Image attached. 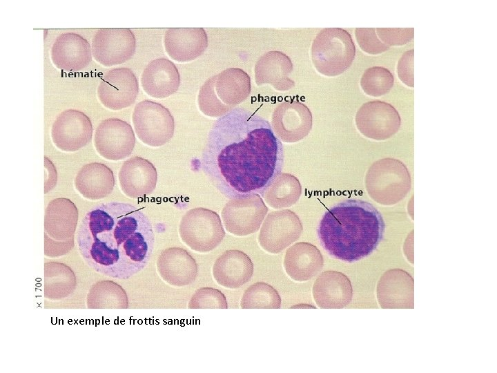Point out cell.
I'll return each instance as SVG.
<instances>
[{"mask_svg": "<svg viewBox=\"0 0 497 373\" xmlns=\"http://www.w3.org/2000/svg\"><path fill=\"white\" fill-rule=\"evenodd\" d=\"M283 145L268 120L235 107L212 125L199 159L211 184L228 199L261 193L280 173Z\"/></svg>", "mask_w": 497, "mask_h": 373, "instance_id": "cell-1", "label": "cell"}, {"mask_svg": "<svg viewBox=\"0 0 497 373\" xmlns=\"http://www.w3.org/2000/svg\"><path fill=\"white\" fill-rule=\"evenodd\" d=\"M76 240L87 265L100 274L126 280L148 265L155 236L152 223L142 209L113 201L86 212Z\"/></svg>", "mask_w": 497, "mask_h": 373, "instance_id": "cell-2", "label": "cell"}, {"mask_svg": "<svg viewBox=\"0 0 497 373\" xmlns=\"http://www.w3.org/2000/svg\"><path fill=\"white\" fill-rule=\"evenodd\" d=\"M384 230L382 216L373 204L351 199L324 213L317 233L330 256L351 263L371 254L382 241Z\"/></svg>", "mask_w": 497, "mask_h": 373, "instance_id": "cell-3", "label": "cell"}, {"mask_svg": "<svg viewBox=\"0 0 497 373\" xmlns=\"http://www.w3.org/2000/svg\"><path fill=\"white\" fill-rule=\"evenodd\" d=\"M311 59L320 74L338 76L352 64L355 47L349 32L340 28H326L316 35L311 46Z\"/></svg>", "mask_w": 497, "mask_h": 373, "instance_id": "cell-4", "label": "cell"}, {"mask_svg": "<svg viewBox=\"0 0 497 373\" xmlns=\"http://www.w3.org/2000/svg\"><path fill=\"white\" fill-rule=\"evenodd\" d=\"M365 186L369 196L378 203L396 204L409 190V174L400 161L393 158L380 159L368 169Z\"/></svg>", "mask_w": 497, "mask_h": 373, "instance_id": "cell-5", "label": "cell"}, {"mask_svg": "<svg viewBox=\"0 0 497 373\" xmlns=\"http://www.w3.org/2000/svg\"><path fill=\"white\" fill-rule=\"evenodd\" d=\"M178 231L182 240L200 253L215 249L226 234L217 213L204 207L188 210L182 216Z\"/></svg>", "mask_w": 497, "mask_h": 373, "instance_id": "cell-6", "label": "cell"}, {"mask_svg": "<svg viewBox=\"0 0 497 373\" xmlns=\"http://www.w3.org/2000/svg\"><path fill=\"white\" fill-rule=\"evenodd\" d=\"M132 119L138 138L149 146H163L173 137L174 118L169 110L159 103L139 102L134 108Z\"/></svg>", "mask_w": 497, "mask_h": 373, "instance_id": "cell-7", "label": "cell"}, {"mask_svg": "<svg viewBox=\"0 0 497 373\" xmlns=\"http://www.w3.org/2000/svg\"><path fill=\"white\" fill-rule=\"evenodd\" d=\"M268 207L258 193L231 198L222 211V220L228 232L245 236L257 232L267 214Z\"/></svg>", "mask_w": 497, "mask_h": 373, "instance_id": "cell-8", "label": "cell"}, {"mask_svg": "<svg viewBox=\"0 0 497 373\" xmlns=\"http://www.w3.org/2000/svg\"><path fill=\"white\" fill-rule=\"evenodd\" d=\"M303 231L298 215L290 209L274 211L265 218L258 236L262 248L278 254L298 240Z\"/></svg>", "mask_w": 497, "mask_h": 373, "instance_id": "cell-9", "label": "cell"}, {"mask_svg": "<svg viewBox=\"0 0 497 373\" xmlns=\"http://www.w3.org/2000/svg\"><path fill=\"white\" fill-rule=\"evenodd\" d=\"M136 39L129 28H100L92 39L94 59L110 67L121 64L135 54Z\"/></svg>", "mask_w": 497, "mask_h": 373, "instance_id": "cell-10", "label": "cell"}, {"mask_svg": "<svg viewBox=\"0 0 497 373\" xmlns=\"http://www.w3.org/2000/svg\"><path fill=\"white\" fill-rule=\"evenodd\" d=\"M358 130L365 137L384 140L396 134L401 119L398 111L390 104L374 100L363 104L355 117Z\"/></svg>", "mask_w": 497, "mask_h": 373, "instance_id": "cell-11", "label": "cell"}, {"mask_svg": "<svg viewBox=\"0 0 497 373\" xmlns=\"http://www.w3.org/2000/svg\"><path fill=\"white\" fill-rule=\"evenodd\" d=\"M95 146L105 159L118 161L130 156L135 144L132 126L118 118H108L97 126L95 133Z\"/></svg>", "mask_w": 497, "mask_h": 373, "instance_id": "cell-12", "label": "cell"}, {"mask_svg": "<svg viewBox=\"0 0 497 373\" xmlns=\"http://www.w3.org/2000/svg\"><path fill=\"white\" fill-rule=\"evenodd\" d=\"M310 109L302 102L289 99L280 102L274 109L271 126L282 142L295 143L304 138L312 128Z\"/></svg>", "mask_w": 497, "mask_h": 373, "instance_id": "cell-13", "label": "cell"}, {"mask_svg": "<svg viewBox=\"0 0 497 373\" xmlns=\"http://www.w3.org/2000/svg\"><path fill=\"white\" fill-rule=\"evenodd\" d=\"M51 137L54 144L59 149L66 152L77 151L92 140L91 121L80 111L65 110L54 121Z\"/></svg>", "mask_w": 497, "mask_h": 373, "instance_id": "cell-14", "label": "cell"}, {"mask_svg": "<svg viewBox=\"0 0 497 373\" xmlns=\"http://www.w3.org/2000/svg\"><path fill=\"white\" fill-rule=\"evenodd\" d=\"M97 92L104 106L119 111L135 102L139 93V84L130 68H115L101 77Z\"/></svg>", "mask_w": 497, "mask_h": 373, "instance_id": "cell-15", "label": "cell"}, {"mask_svg": "<svg viewBox=\"0 0 497 373\" xmlns=\"http://www.w3.org/2000/svg\"><path fill=\"white\" fill-rule=\"evenodd\" d=\"M50 58L59 69L72 72L87 67L92 61V49L88 41L74 32L59 35L50 50Z\"/></svg>", "mask_w": 497, "mask_h": 373, "instance_id": "cell-16", "label": "cell"}, {"mask_svg": "<svg viewBox=\"0 0 497 373\" xmlns=\"http://www.w3.org/2000/svg\"><path fill=\"white\" fill-rule=\"evenodd\" d=\"M157 269L162 278L173 287L189 285L198 275V265L194 258L178 247L166 248L160 253Z\"/></svg>", "mask_w": 497, "mask_h": 373, "instance_id": "cell-17", "label": "cell"}, {"mask_svg": "<svg viewBox=\"0 0 497 373\" xmlns=\"http://www.w3.org/2000/svg\"><path fill=\"white\" fill-rule=\"evenodd\" d=\"M118 179L120 188L126 196L138 198L153 193L156 187L157 173L149 160L135 156L123 163Z\"/></svg>", "mask_w": 497, "mask_h": 373, "instance_id": "cell-18", "label": "cell"}, {"mask_svg": "<svg viewBox=\"0 0 497 373\" xmlns=\"http://www.w3.org/2000/svg\"><path fill=\"white\" fill-rule=\"evenodd\" d=\"M164 44L171 59L178 62H188L206 50L208 37L202 28H170L165 32Z\"/></svg>", "mask_w": 497, "mask_h": 373, "instance_id": "cell-19", "label": "cell"}, {"mask_svg": "<svg viewBox=\"0 0 497 373\" xmlns=\"http://www.w3.org/2000/svg\"><path fill=\"white\" fill-rule=\"evenodd\" d=\"M253 271L254 266L250 257L237 249L222 253L212 268L213 276L217 283L228 289H237L248 283Z\"/></svg>", "mask_w": 497, "mask_h": 373, "instance_id": "cell-20", "label": "cell"}, {"mask_svg": "<svg viewBox=\"0 0 497 373\" xmlns=\"http://www.w3.org/2000/svg\"><path fill=\"white\" fill-rule=\"evenodd\" d=\"M141 85L150 97L166 98L177 92L180 75L173 62L166 58L150 61L141 75Z\"/></svg>", "mask_w": 497, "mask_h": 373, "instance_id": "cell-21", "label": "cell"}, {"mask_svg": "<svg viewBox=\"0 0 497 373\" xmlns=\"http://www.w3.org/2000/svg\"><path fill=\"white\" fill-rule=\"evenodd\" d=\"M352 294L349 279L335 271L322 272L313 286V298L320 308H343L351 302Z\"/></svg>", "mask_w": 497, "mask_h": 373, "instance_id": "cell-22", "label": "cell"}, {"mask_svg": "<svg viewBox=\"0 0 497 373\" xmlns=\"http://www.w3.org/2000/svg\"><path fill=\"white\" fill-rule=\"evenodd\" d=\"M293 68L287 55L277 50L269 51L261 56L255 65V83L257 86L270 84L277 90H288L295 86L289 77Z\"/></svg>", "mask_w": 497, "mask_h": 373, "instance_id": "cell-23", "label": "cell"}, {"mask_svg": "<svg viewBox=\"0 0 497 373\" xmlns=\"http://www.w3.org/2000/svg\"><path fill=\"white\" fill-rule=\"evenodd\" d=\"M324 264L320 251L313 245L300 242L286 251L284 267L289 276L298 282L307 281L317 275Z\"/></svg>", "mask_w": 497, "mask_h": 373, "instance_id": "cell-24", "label": "cell"}, {"mask_svg": "<svg viewBox=\"0 0 497 373\" xmlns=\"http://www.w3.org/2000/svg\"><path fill=\"white\" fill-rule=\"evenodd\" d=\"M75 186L85 198L90 200L103 199L110 194L115 180L113 171L99 162L83 166L75 178Z\"/></svg>", "mask_w": 497, "mask_h": 373, "instance_id": "cell-25", "label": "cell"}, {"mask_svg": "<svg viewBox=\"0 0 497 373\" xmlns=\"http://www.w3.org/2000/svg\"><path fill=\"white\" fill-rule=\"evenodd\" d=\"M78 210L70 199L55 198L46 209L45 229L55 239H65L72 236L76 229Z\"/></svg>", "mask_w": 497, "mask_h": 373, "instance_id": "cell-26", "label": "cell"}, {"mask_svg": "<svg viewBox=\"0 0 497 373\" xmlns=\"http://www.w3.org/2000/svg\"><path fill=\"white\" fill-rule=\"evenodd\" d=\"M215 88L220 99L235 108L250 95L251 78L241 68H227L215 75Z\"/></svg>", "mask_w": 497, "mask_h": 373, "instance_id": "cell-27", "label": "cell"}, {"mask_svg": "<svg viewBox=\"0 0 497 373\" xmlns=\"http://www.w3.org/2000/svg\"><path fill=\"white\" fill-rule=\"evenodd\" d=\"M302 186L299 180L288 173H280L261 193L265 202L274 209L293 206L299 200Z\"/></svg>", "mask_w": 497, "mask_h": 373, "instance_id": "cell-28", "label": "cell"}, {"mask_svg": "<svg viewBox=\"0 0 497 373\" xmlns=\"http://www.w3.org/2000/svg\"><path fill=\"white\" fill-rule=\"evenodd\" d=\"M281 298L277 290L264 282H257L248 287L243 294L240 307L243 309H278Z\"/></svg>", "mask_w": 497, "mask_h": 373, "instance_id": "cell-29", "label": "cell"}, {"mask_svg": "<svg viewBox=\"0 0 497 373\" xmlns=\"http://www.w3.org/2000/svg\"><path fill=\"white\" fill-rule=\"evenodd\" d=\"M394 84V77L387 68L373 66L367 68L360 79V86L365 94L380 97L389 93Z\"/></svg>", "mask_w": 497, "mask_h": 373, "instance_id": "cell-30", "label": "cell"}, {"mask_svg": "<svg viewBox=\"0 0 497 373\" xmlns=\"http://www.w3.org/2000/svg\"><path fill=\"white\" fill-rule=\"evenodd\" d=\"M215 75L208 78L199 89L197 102L199 110L206 116L220 117L233 108L224 104L215 88Z\"/></svg>", "mask_w": 497, "mask_h": 373, "instance_id": "cell-31", "label": "cell"}, {"mask_svg": "<svg viewBox=\"0 0 497 373\" xmlns=\"http://www.w3.org/2000/svg\"><path fill=\"white\" fill-rule=\"evenodd\" d=\"M189 309H226L227 300L225 295L217 289L201 287L196 290L188 303Z\"/></svg>", "mask_w": 497, "mask_h": 373, "instance_id": "cell-32", "label": "cell"}, {"mask_svg": "<svg viewBox=\"0 0 497 373\" xmlns=\"http://www.w3.org/2000/svg\"><path fill=\"white\" fill-rule=\"evenodd\" d=\"M355 38L360 48L368 54L378 55L389 48L378 37L374 28H355Z\"/></svg>", "mask_w": 497, "mask_h": 373, "instance_id": "cell-33", "label": "cell"}, {"mask_svg": "<svg viewBox=\"0 0 497 373\" xmlns=\"http://www.w3.org/2000/svg\"><path fill=\"white\" fill-rule=\"evenodd\" d=\"M376 31L380 40L389 46L406 44L414 36L413 28H377Z\"/></svg>", "mask_w": 497, "mask_h": 373, "instance_id": "cell-34", "label": "cell"}, {"mask_svg": "<svg viewBox=\"0 0 497 373\" xmlns=\"http://www.w3.org/2000/svg\"><path fill=\"white\" fill-rule=\"evenodd\" d=\"M413 61L414 50L411 49L405 52L397 65V73L399 79L407 86L413 88Z\"/></svg>", "mask_w": 497, "mask_h": 373, "instance_id": "cell-35", "label": "cell"}, {"mask_svg": "<svg viewBox=\"0 0 497 373\" xmlns=\"http://www.w3.org/2000/svg\"><path fill=\"white\" fill-rule=\"evenodd\" d=\"M44 165L49 173H46L44 193L52 190L57 183V172L54 164L46 156H44Z\"/></svg>", "mask_w": 497, "mask_h": 373, "instance_id": "cell-36", "label": "cell"}]
</instances>
